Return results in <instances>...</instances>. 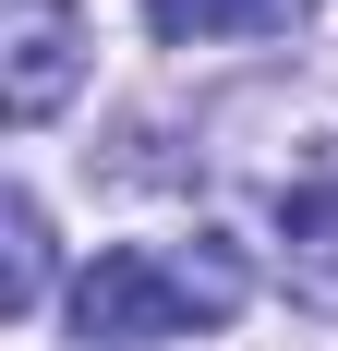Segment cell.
Instances as JSON below:
<instances>
[{"instance_id":"cell-2","label":"cell","mask_w":338,"mask_h":351,"mask_svg":"<svg viewBox=\"0 0 338 351\" xmlns=\"http://www.w3.org/2000/svg\"><path fill=\"white\" fill-rule=\"evenodd\" d=\"M73 73H85L73 0H12V25H0V109H12V121H49V109L73 97Z\"/></svg>"},{"instance_id":"cell-3","label":"cell","mask_w":338,"mask_h":351,"mask_svg":"<svg viewBox=\"0 0 338 351\" xmlns=\"http://www.w3.org/2000/svg\"><path fill=\"white\" fill-rule=\"evenodd\" d=\"M278 230H290V303L338 315V170H326V182H302V194L278 206Z\"/></svg>"},{"instance_id":"cell-5","label":"cell","mask_w":338,"mask_h":351,"mask_svg":"<svg viewBox=\"0 0 338 351\" xmlns=\"http://www.w3.org/2000/svg\"><path fill=\"white\" fill-rule=\"evenodd\" d=\"M36 291H49V218H36V194H12V315Z\"/></svg>"},{"instance_id":"cell-1","label":"cell","mask_w":338,"mask_h":351,"mask_svg":"<svg viewBox=\"0 0 338 351\" xmlns=\"http://www.w3.org/2000/svg\"><path fill=\"white\" fill-rule=\"evenodd\" d=\"M242 315V254L230 243H109L73 279V327L85 339H181V327Z\"/></svg>"},{"instance_id":"cell-4","label":"cell","mask_w":338,"mask_h":351,"mask_svg":"<svg viewBox=\"0 0 338 351\" xmlns=\"http://www.w3.org/2000/svg\"><path fill=\"white\" fill-rule=\"evenodd\" d=\"M314 0H145V25L169 49H194V36H290Z\"/></svg>"}]
</instances>
